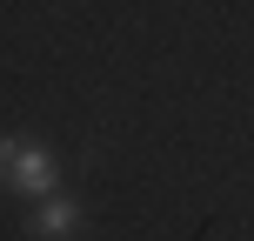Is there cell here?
Instances as JSON below:
<instances>
[{
    "label": "cell",
    "instance_id": "7a4b0ae2",
    "mask_svg": "<svg viewBox=\"0 0 254 241\" xmlns=\"http://www.w3.org/2000/svg\"><path fill=\"white\" fill-rule=\"evenodd\" d=\"M27 235H34V241H80V235H87V208H80L74 194L54 188V194H40V201L27 208Z\"/></svg>",
    "mask_w": 254,
    "mask_h": 241
},
{
    "label": "cell",
    "instance_id": "6da1fadb",
    "mask_svg": "<svg viewBox=\"0 0 254 241\" xmlns=\"http://www.w3.org/2000/svg\"><path fill=\"white\" fill-rule=\"evenodd\" d=\"M54 181H61V161L34 134H0V188L7 194L40 201V194H54Z\"/></svg>",
    "mask_w": 254,
    "mask_h": 241
}]
</instances>
